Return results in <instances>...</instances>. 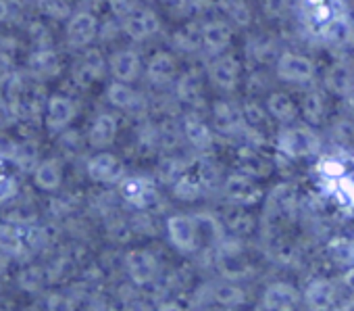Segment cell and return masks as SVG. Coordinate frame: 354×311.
I'll return each mask as SVG.
<instances>
[{
  "label": "cell",
  "instance_id": "cell-1",
  "mask_svg": "<svg viewBox=\"0 0 354 311\" xmlns=\"http://www.w3.org/2000/svg\"><path fill=\"white\" fill-rule=\"evenodd\" d=\"M277 148L290 159H302L317 154L321 148V140L313 125L302 123V125H288L279 132L277 136Z\"/></svg>",
  "mask_w": 354,
  "mask_h": 311
},
{
  "label": "cell",
  "instance_id": "cell-2",
  "mask_svg": "<svg viewBox=\"0 0 354 311\" xmlns=\"http://www.w3.org/2000/svg\"><path fill=\"white\" fill-rule=\"evenodd\" d=\"M275 73L281 82L308 84L317 75V65L310 57L300 53H281L275 61Z\"/></svg>",
  "mask_w": 354,
  "mask_h": 311
},
{
  "label": "cell",
  "instance_id": "cell-3",
  "mask_svg": "<svg viewBox=\"0 0 354 311\" xmlns=\"http://www.w3.org/2000/svg\"><path fill=\"white\" fill-rule=\"evenodd\" d=\"M198 224L192 215L175 213L167 220V234L180 253H194L198 249Z\"/></svg>",
  "mask_w": 354,
  "mask_h": 311
},
{
  "label": "cell",
  "instance_id": "cell-4",
  "mask_svg": "<svg viewBox=\"0 0 354 311\" xmlns=\"http://www.w3.org/2000/svg\"><path fill=\"white\" fill-rule=\"evenodd\" d=\"M98 17L90 11H77L67 19L65 38L71 48H88L98 36Z\"/></svg>",
  "mask_w": 354,
  "mask_h": 311
},
{
  "label": "cell",
  "instance_id": "cell-5",
  "mask_svg": "<svg viewBox=\"0 0 354 311\" xmlns=\"http://www.w3.org/2000/svg\"><path fill=\"white\" fill-rule=\"evenodd\" d=\"M77 115V103L67 94H53L46 100V113L44 123L50 134L65 132Z\"/></svg>",
  "mask_w": 354,
  "mask_h": 311
},
{
  "label": "cell",
  "instance_id": "cell-6",
  "mask_svg": "<svg viewBox=\"0 0 354 311\" xmlns=\"http://www.w3.org/2000/svg\"><path fill=\"white\" fill-rule=\"evenodd\" d=\"M121 30L129 40L144 42L160 32V17L148 7H138L131 15L121 19Z\"/></svg>",
  "mask_w": 354,
  "mask_h": 311
},
{
  "label": "cell",
  "instance_id": "cell-7",
  "mask_svg": "<svg viewBox=\"0 0 354 311\" xmlns=\"http://www.w3.org/2000/svg\"><path fill=\"white\" fill-rule=\"evenodd\" d=\"M125 269L136 286H150L158 276V261L146 249H131L125 255Z\"/></svg>",
  "mask_w": 354,
  "mask_h": 311
},
{
  "label": "cell",
  "instance_id": "cell-8",
  "mask_svg": "<svg viewBox=\"0 0 354 311\" xmlns=\"http://www.w3.org/2000/svg\"><path fill=\"white\" fill-rule=\"evenodd\" d=\"M86 174L92 182L96 184H113L121 182L123 176V163L113 152H96L94 157L88 159L86 163Z\"/></svg>",
  "mask_w": 354,
  "mask_h": 311
},
{
  "label": "cell",
  "instance_id": "cell-9",
  "mask_svg": "<svg viewBox=\"0 0 354 311\" xmlns=\"http://www.w3.org/2000/svg\"><path fill=\"white\" fill-rule=\"evenodd\" d=\"M209 80L223 92H234L240 82V61L234 55H217L209 65Z\"/></svg>",
  "mask_w": 354,
  "mask_h": 311
},
{
  "label": "cell",
  "instance_id": "cell-10",
  "mask_svg": "<svg viewBox=\"0 0 354 311\" xmlns=\"http://www.w3.org/2000/svg\"><path fill=\"white\" fill-rule=\"evenodd\" d=\"M119 195L127 203H131L133 207H138V209H150L154 203H158L156 188L148 180L136 178V176L121 178V182H119Z\"/></svg>",
  "mask_w": 354,
  "mask_h": 311
},
{
  "label": "cell",
  "instance_id": "cell-11",
  "mask_svg": "<svg viewBox=\"0 0 354 311\" xmlns=\"http://www.w3.org/2000/svg\"><path fill=\"white\" fill-rule=\"evenodd\" d=\"M104 67L106 61L102 53L96 48H86V53H82L80 61L73 67V80L80 88H90L94 82H98L104 75Z\"/></svg>",
  "mask_w": 354,
  "mask_h": 311
},
{
  "label": "cell",
  "instance_id": "cell-12",
  "mask_svg": "<svg viewBox=\"0 0 354 311\" xmlns=\"http://www.w3.org/2000/svg\"><path fill=\"white\" fill-rule=\"evenodd\" d=\"M24 90H26V84L19 73L15 71L0 73V107H3L5 115L19 117Z\"/></svg>",
  "mask_w": 354,
  "mask_h": 311
},
{
  "label": "cell",
  "instance_id": "cell-13",
  "mask_svg": "<svg viewBox=\"0 0 354 311\" xmlns=\"http://www.w3.org/2000/svg\"><path fill=\"white\" fill-rule=\"evenodd\" d=\"M223 193L234 205H252L261 199V188L257 186L254 178L244 172L232 174L223 182Z\"/></svg>",
  "mask_w": 354,
  "mask_h": 311
},
{
  "label": "cell",
  "instance_id": "cell-14",
  "mask_svg": "<svg viewBox=\"0 0 354 311\" xmlns=\"http://www.w3.org/2000/svg\"><path fill=\"white\" fill-rule=\"evenodd\" d=\"M106 98L109 103L119 109V111H125V113H136V115H142L146 111V98L133 90L129 84L125 82H119L115 80L109 88H106Z\"/></svg>",
  "mask_w": 354,
  "mask_h": 311
},
{
  "label": "cell",
  "instance_id": "cell-15",
  "mask_svg": "<svg viewBox=\"0 0 354 311\" xmlns=\"http://www.w3.org/2000/svg\"><path fill=\"white\" fill-rule=\"evenodd\" d=\"M234 40V30L227 21L223 19H211L203 24V48L209 55H221L223 51L230 48Z\"/></svg>",
  "mask_w": 354,
  "mask_h": 311
},
{
  "label": "cell",
  "instance_id": "cell-16",
  "mask_svg": "<svg viewBox=\"0 0 354 311\" xmlns=\"http://www.w3.org/2000/svg\"><path fill=\"white\" fill-rule=\"evenodd\" d=\"M119 134V119L113 113H98L88 130V144L96 150H106Z\"/></svg>",
  "mask_w": 354,
  "mask_h": 311
},
{
  "label": "cell",
  "instance_id": "cell-17",
  "mask_svg": "<svg viewBox=\"0 0 354 311\" xmlns=\"http://www.w3.org/2000/svg\"><path fill=\"white\" fill-rule=\"evenodd\" d=\"M109 69H111V73H113L115 80L125 82V84H131L142 73V59H140V55L136 51L123 48V51H117L109 59Z\"/></svg>",
  "mask_w": 354,
  "mask_h": 311
},
{
  "label": "cell",
  "instance_id": "cell-18",
  "mask_svg": "<svg viewBox=\"0 0 354 311\" xmlns=\"http://www.w3.org/2000/svg\"><path fill=\"white\" fill-rule=\"evenodd\" d=\"M213 119H215V127L221 134H236V132H242L246 127L242 107H236L230 100H215Z\"/></svg>",
  "mask_w": 354,
  "mask_h": 311
},
{
  "label": "cell",
  "instance_id": "cell-19",
  "mask_svg": "<svg viewBox=\"0 0 354 311\" xmlns=\"http://www.w3.org/2000/svg\"><path fill=\"white\" fill-rule=\"evenodd\" d=\"M302 303V294L288 282H273L263 294V307L267 309H294Z\"/></svg>",
  "mask_w": 354,
  "mask_h": 311
},
{
  "label": "cell",
  "instance_id": "cell-20",
  "mask_svg": "<svg viewBox=\"0 0 354 311\" xmlns=\"http://www.w3.org/2000/svg\"><path fill=\"white\" fill-rule=\"evenodd\" d=\"M182 127H184L186 140H188L196 150H203V152H205V150H209V148L213 146L215 136H213L209 123H207L196 111H192V113H188V115L184 117Z\"/></svg>",
  "mask_w": 354,
  "mask_h": 311
},
{
  "label": "cell",
  "instance_id": "cell-21",
  "mask_svg": "<svg viewBox=\"0 0 354 311\" xmlns=\"http://www.w3.org/2000/svg\"><path fill=\"white\" fill-rule=\"evenodd\" d=\"M177 98L182 103H186L188 107H192L194 111L201 109L205 105V86H203V78L198 71L190 69L186 71L180 80H177Z\"/></svg>",
  "mask_w": 354,
  "mask_h": 311
},
{
  "label": "cell",
  "instance_id": "cell-22",
  "mask_svg": "<svg viewBox=\"0 0 354 311\" xmlns=\"http://www.w3.org/2000/svg\"><path fill=\"white\" fill-rule=\"evenodd\" d=\"M317 34L321 36V40H323L325 44L339 48V46H346V44L352 42V38H354V28H352L350 19L346 17V13H337V15H335L333 19H329Z\"/></svg>",
  "mask_w": 354,
  "mask_h": 311
},
{
  "label": "cell",
  "instance_id": "cell-23",
  "mask_svg": "<svg viewBox=\"0 0 354 311\" xmlns=\"http://www.w3.org/2000/svg\"><path fill=\"white\" fill-rule=\"evenodd\" d=\"M146 75L154 86H167L177 78V59L171 53H156L148 65H146Z\"/></svg>",
  "mask_w": 354,
  "mask_h": 311
},
{
  "label": "cell",
  "instance_id": "cell-24",
  "mask_svg": "<svg viewBox=\"0 0 354 311\" xmlns=\"http://www.w3.org/2000/svg\"><path fill=\"white\" fill-rule=\"evenodd\" d=\"M32 176H34V184L40 190L55 193L63 184V163L57 157L40 159V163L36 166V170L32 172Z\"/></svg>",
  "mask_w": 354,
  "mask_h": 311
},
{
  "label": "cell",
  "instance_id": "cell-25",
  "mask_svg": "<svg viewBox=\"0 0 354 311\" xmlns=\"http://www.w3.org/2000/svg\"><path fill=\"white\" fill-rule=\"evenodd\" d=\"M28 65H30V73L38 80H50V78L59 75V71H61L59 53L48 46H42L36 53H32Z\"/></svg>",
  "mask_w": 354,
  "mask_h": 311
},
{
  "label": "cell",
  "instance_id": "cell-26",
  "mask_svg": "<svg viewBox=\"0 0 354 311\" xmlns=\"http://www.w3.org/2000/svg\"><path fill=\"white\" fill-rule=\"evenodd\" d=\"M323 84L335 96H350L354 92V71L344 63L331 65L323 78Z\"/></svg>",
  "mask_w": 354,
  "mask_h": 311
},
{
  "label": "cell",
  "instance_id": "cell-27",
  "mask_svg": "<svg viewBox=\"0 0 354 311\" xmlns=\"http://www.w3.org/2000/svg\"><path fill=\"white\" fill-rule=\"evenodd\" d=\"M217 263H219L221 274L227 280H242L250 272V265L244 259V255L240 251L232 249V247H221V251L217 255Z\"/></svg>",
  "mask_w": 354,
  "mask_h": 311
},
{
  "label": "cell",
  "instance_id": "cell-28",
  "mask_svg": "<svg viewBox=\"0 0 354 311\" xmlns=\"http://www.w3.org/2000/svg\"><path fill=\"white\" fill-rule=\"evenodd\" d=\"M302 301L313 307V309H329L333 307V303L337 301V288L333 286V282L327 280H315L313 284H308V288L302 294Z\"/></svg>",
  "mask_w": 354,
  "mask_h": 311
},
{
  "label": "cell",
  "instance_id": "cell-29",
  "mask_svg": "<svg viewBox=\"0 0 354 311\" xmlns=\"http://www.w3.org/2000/svg\"><path fill=\"white\" fill-rule=\"evenodd\" d=\"M267 111L273 119H277L279 123H292L298 115V109L292 100L290 94L286 92H271L267 98Z\"/></svg>",
  "mask_w": 354,
  "mask_h": 311
},
{
  "label": "cell",
  "instance_id": "cell-30",
  "mask_svg": "<svg viewBox=\"0 0 354 311\" xmlns=\"http://www.w3.org/2000/svg\"><path fill=\"white\" fill-rule=\"evenodd\" d=\"M26 236L24 232L7 222H0V253H5L9 257H19L26 253Z\"/></svg>",
  "mask_w": 354,
  "mask_h": 311
},
{
  "label": "cell",
  "instance_id": "cell-31",
  "mask_svg": "<svg viewBox=\"0 0 354 311\" xmlns=\"http://www.w3.org/2000/svg\"><path fill=\"white\" fill-rule=\"evenodd\" d=\"M300 113L304 117V123L308 125H319L323 119H325V113H327V103H325V96L321 90H308L302 98V107H300Z\"/></svg>",
  "mask_w": 354,
  "mask_h": 311
},
{
  "label": "cell",
  "instance_id": "cell-32",
  "mask_svg": "<svg viewBox=\"0 0 354 311\" xmlns=\"http://www.w3.org/2000/svg\"><path fill=\"white\" fill-rule=\"evenodd\" d=\"M238 166H240V172L252 176V178H263L271 172L267 159L263 157L261 152H257L254 148H246V150H240V159H238Z\"/></svg>",
  "mask_w": 354,
  "mask_h": 311
},
{
  "label": "cell",
  "instance_id": "cell-33",
  "mask_svg": "<svg viewBox=\"0 0 354 311\" xmlns=\"http://www.w3.org/2000/svg\"><path fill=\"white\" fill-rule=\"evenodd\" d=\"M217 7L240 28H248L252 24V9L246 0H217Z\"/></svg>",
  "mask_w": 354,
  "mask_h": 311
},
{
  "label": "cell",
  "instance_id": "cell-34",
  "mask_svg": "<svg viewBox=\"0 0 354 311\" xmlns=\"http://www.w3.org/2000/svg\"><path fill=\"white\" fill-rule=\"evenodd\" d=\"M173 42L186 53H198L203 48V26L198 24H186L182 30H177L173 36Z\"/></svg>",
  "mask_w": 354,
  "mask_h": 311
},
{
  "label": "cell",
  "instance_id": "cell-35",
  "mask_svg": "<svg viewBox=\"0 0 354 311\" xmlns=\"http://www.w3.org/2000/svg\"><path fill=\"white\" fill-rule=\"evenodd\" d=\"M38 142L36 140H24L17 144V150L13 154V163L21 170V172H34L36 166L40 163V154H38Z\"/></svg>",
  "mask_w": 354,
  "mask_h": 311
},
{
  "label": "cell",
  "instance_id": "cell-36",
  "mask_svg": "<svg viewBox=\"0 0 354 311\" xmlns=\"http://www.w3.org/2000/svg\"><path fill=\"white\" fill-rule=\"evenodd\" d=\"M205 193V186L201 184V180L196 176H188V174H182L180 178H177L173 182V195L180 199V201H196L201 199Z\"/></svg>",
  "mask_w": 354,
  "mask_h": 311
},
{
  "label": "cell",
  "instance_id": "cell-37",
  "mask_svg": "<svg viewBox=\"0 0 354 311\" xmlns=\"http://www.w3.org/2000/svg\"><path fill=\"white\" fill-rule=\"evenodd\" d=\"M213 299L223 305V307H240L246 303V294L240 286H236L234 282H225V284H217L213 288Z\"/></svg>",
  "mask_w": 354,
  "mask_h": 311
},
{
  "label": "cell",
  "instance_id": "cell-38",
  "mask_svg": "<svg viewBox=\"0 0 354 311\" xmlns=\"http://www.w3.org/2000/svg\"><path fill=\"white\" fill-rule=\"evenodd\" d=\"M38 11L55 21H67L73 15L67 0H38Z\"/></svg>",
  "mask_w": 354,
  "mask_h": 311
},
{
  "label": "cell",
  "instance_id": "cell-39",
  "mask_svg": "<svg viewBox=\"0 0 354 311\" xmlns=\"http://www.w3.org/2000/svg\"><path fill=\"white\" fill-rule=\"evenodd\" d=\"M156 134H158V146L162 148V150H173V148H177L182 144V140L186 138L184 136V127L180 130L177 127V123H173V121H165L158 130H156Z\"/></svg>",
  "mask_w": 354,
  "mask_h": 311
},
{
  "label": "cell",
  "instance_id": "cell-40",
  "mask_svg": "<svg viewBox=\"0 0 354 311\" xmlns=\"http://www.w3.org/2000/svg\"><path fill=\"white\" fill-rule=\"evenodd\" d=\"M242 113H244V121H246V127L250 130H259L267 123V117H269V111L267 107H263L261 103L257 100H248L242 105Z\"/></svg>",
  "mask_w": 354,
  "mask_h": 311
},
{
  "label": "cell",
  "instance_id": "cell-41",
  "mask_svg": "<svg viewBox=\"0 0 354 311\" xmlns=\"http://www.w3.org/2000/svg\"><path fill=\"white\" fill-rule=\"evenodd\" d=\"M317 172H319V176L325 178L327 182H337V180H342V178L348 174L344 161H339V159H335V157H321L319 163H317Z\"/></svg>",
  "mask_w": 354,
  "mask_h": 311
},
{
  "label": "cell",
  "instance_id": "cell-42",
  "mask_svg": "<svg viewBox=\"0 0 354 311\" xmlns=\"http://www.w3.org/2000/svg\"><path fill=\"white\" fill-rule=\"evenodd\" d=\"M156 174L160 178V182L165 184H173L177 178L184 174V166L180 163L177 157H162L156 166Z\"/></svg>",
  "mask_w": 354,
  "mask_h": 311
},
{
  "label": "cell",
  "instance_id": "cell-43",
  "mask_svg": "<svg viewBox=\"0 0 354 311\" xmlns=\"http://www.w3.org/2000/svg\"><path fill=\"white\" fill-rule=\"evenodd\" d=\"M196 170H198V172H196V178L201 180V184L205 186V190L217 186V182H219V172H217V168H215L211 161L203 159V161L198 163Z\"/></svg>",
  "mask_w": 354,
  "mask_h": 311
},
{
  "label": "cell",
  "instance_id": "cell-44",
  "mask_svg": "<svg viewBox=\"0 0 354 311\" xmlns=\"http://www.w3.org/2000/svg\"><path fill=\"white\" fill-rule=\"evenodd\" d=\"M333 138L339 144H346V146L354 144V121L352 119H346V117L337 119L333 123Z\"/></svg>",
  "mask_w": 354,
  "mask_h": 311
},
{
  "label": "cell",
  "instance_id": "cell-45",
  "mask_svg": "<svg viewBox=\"0 0 354 311\" xmlns=\"http://www.w3.org/2000/svg\"><path fill=\"white\" fill-rule=\"evenodd\" d=\"M42 272H40V267H26L24 272H21V276H19V284H21V288L24 290H38L40 286H42Z\"/></svg>",
  "mask_w": 354,
  "mask_h": 311
},
{
  "label": "cell",
  "instance_id": "cell-46",
  "mask_svg": "<svg viewBox=\"0 0 354 311\" xmlns=\"http://www.w3.org/2000/svg\"><path fill=\"white\" fill-rule=\"evenodd\" d=\"M106 3H109L111 13L119 19L131 15L140 7V0H106Z\"/></svg>",
  "mask_w": 354,
  "mask_h": 311
},
{
  "label": "cell",
  "instance_id": "cell-47",
  "mask_svg": "<svg viewBox=\"0 0 354 311\" xmlns=\"http://www.w3.org/2000/svg\"><path fill=\"white\" fill-rule=\"evenodd\" d=\"M335 193H337L342 203H348V205L354 207V178H350L346 174L342 180H337L335 182Z\"/></svg>",
  "mask_w": 354,
  "mask_h": 311
},
{
  "label": "cell",
  "instance_id": "cell-48",
  "mask_svg": "<svg viewBox=\"0 0 354 311\" xmlns=\"http://www.w3.org/2000/svg\"><path fill=\"white\" fill-rule=\"evenodd\" d=\"M17 190H19V186L13 178H9V176L0 178V207L7 205L9 201H13L17 197Z\"/></svg>",
  "mask_w": 354,
  "mask_h": 311
},
{
  "label": "cell",
  "instance_id": "cell-49",
  "mask_svg": "<svg viewBox=\"0 0 354 311\" xmlns=\"http://www.w3.org/2000/svg\"><path fill=\"white\" fill-rule=\"evenodd\" d=\"M17 144L11 136L7 134H0V157H7V159H13V154L17 150Z\"/></svg>",
  "mask_w": 354,
  "mask_h": 311
},
{
  "label": "cell",
  "instance_id": "cell-50",
  "mask_svg": "<svg viewBox=\"0 0 354 311\" xmlns=\"http://www.w3.org/2000/svg\"><path fill=\"white\" fill-rule=\"evenodd\" d=\"M156 3L160 5V7H165L167 11H171V13H184V11H188L190 9V0H156Z\"/></svg>",
  "mask_w": 354,
  "mask_h": 311
},
{
  "label": "cell",
  "instance_id": "cell-51",
  "mask_svg": "<svg viewBox=\"0 0 354 311\" xmlns=\"http://www.w3.org/2000/svg\"><path fill=\"white\" fill-rule=\"evenodd\" d=\"M286 5H288V0H267V11L277 15L286 9Z\"/></svg>",
  "mask_w": 354,
  "mask_h": 311
},
{
  "label": "cell",
  "instance_id": "cell-52",
  "mask_svg": "<svg viewBox=\"0 0 354 311\" xmlns=\"http://www.w3.org/2000/svg\"><path fill=\"white\" fill-rule=\"evenodd\" d=\"M11 15V5L9 0H0V24H5Z\"/></svg>",
  "mask_w": 354,
  "mask_h": 311
},
{
  "label": "cell",
  "instance_id": "cell-53",
  "mask_svg": "<svg viewBox=\"0 0 354 311\" xmlns=\"http://www.w3.org/2000/svg\"><path fill=\"white\" fill-rule=\"evenodd\" d=\"M3 115H5V111H3V107H0V119H3Z\"/></svg>",
  "mask_w": 354,
  "mask_h": 311
}]
</instances>
